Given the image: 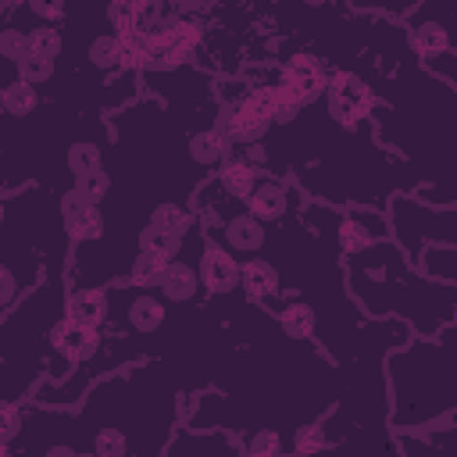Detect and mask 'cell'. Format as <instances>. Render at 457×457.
<instances>
[{
    "instance_id": "cell-1",
    "label": "cell",
    "mask_w": 457,
    "mask_h": 457,
    "mask_svg": "<svg viewBox=\"0 0 457 457\" xmlns=\"http://www.w3.org/2000/svg\"><path fill=\"white\" fill-rule=\"evenodd\" d=\"M346 282L350 296L371 318H407L425 339H436L446 325H453L457 286L421 278L414 268H407L403 250L393 239L371 243L368 250L346 257Z\"/></svg>"
},
{
    "instance_id": "cell-2",
    "label": "cell",
    "mask_w": 457,
    "mask_h": 457,
    "mask_svg": "<svg viewBox=\"0 0 457 457\" xmlns=\"http://www.w3.org/2000/svg\"><path fill=\"white\" fill-rule=\"evenodd\" d=\"M450 336H453V325H446L436 336V343L411 339L407 346L389 353L386 375L393 386V414H389L393 428H418L453 411V389H450V368H446Z\"/></svg>"
},
{
    "instance_id": "cell-3",
    "label": "cell",
    "mask_w": 457,
    "mask_h": 457,
    "mask_svg": "<svg viewBox=\"0 0 457 457\" xmlns=\"http://www.w3.org/2000/svg\"><path fill=\"white\" fill-rule=\"evenodd\" d=\"M389 236H396V246L403 250L407 261H418V253L428 243H446L457 246V211L453 207H439L428 211L425 204L396 193L389 200Z\"/></svg>"
},
{
    "instance_id": "cell-4",
    "label": "cell",
    "mask_w": 457,
    "mask_h": 457,
    "mask_svg": "<svg viewBox=\"0 0 457 457\" xmlns=\"http://www.w3.org/2000/svg\"><path fill=\"white\" fill-rule=\"evenodd\" d=\"M204 232H200V214L193 221V228L182 236L179 253L161 268L154 289L168 307H200L207 300L204 278H200V257H204Z\"/></svg>"
},
{
    "instance_id": "cell-5",
    "label": "cell",
    "mask_w": 457,
    "mask_h": 457,
    "mask_svg": "<svg viewBox=\"0 0 457 457\" xmlns=\"http://www.w3.org/2000/svg\"><path fill=\"white\" fill-rule=\"evenodd\" d=\"M371 107H375V93L361 75H353L350 68L328 71V82H325V93H321L325 118H332L343 132H353L361 121H368Z\"/></svg>"
},
{
    "instance_id": "cell-6",
    "label": "cell",
    "mask_w": 457,
    "mask_h": 457,
    "mask_svg": "<svg viewBox=\"0 0 457 457\" xmlns=\"http://www.w3.org/2000/svg\"><path fill=\"white\" fill-rule=\"evenodd\" d=\"M46 343H50L46 382H64L79 364H86V361H93V357L100 353L104 332H96V328H82V325L61 318V321L50 328Z\"/></svg>"
},
{
    "instance_id": "cell-7",
    "label": "cell",
    "mask_w": 457,
    "mask_h": 457,
    "mask_svg": "<svg viewBox=\"0 0 457 457\" xmlns=\"http://www.w3.org/2000/svg\"><path fill=\"white\" fill-rule=\"evenodd\" d=\"M278 75H282V82L289 86V93L296 96V104H300L303 111L314 107V104L321 100L325 82H328V68H325V61H321L318 54H311V50L286 54L282 64H278Z\"/></svg>"
},
{
    "instance_id": "cell-8",
    "label": "cell",
    "mask_w": 457,
    "mask_h": 457,
    "mask_svg": "<svg viewBox=\"0 0 457 457\" xmlns=\"http://www.w3.org/2000/svg\"><path fill=\"white\" fill-rule=\"evenodd\" d=\"M243 207L268 228V225H282L289 214H296L303 204H300V193L289 186V182H282V179H275V175H261L257 179V186H253V193L243 200Z\"/></svg>"
},
{
    "instance_id": "cell-9",
    "label": "cell",
    "mask_w": 457,
    "mask_h": 457,
    "mask_svg": "<svg viewBox=\"0 0 457 457\" xmlns=\"http://www.w3.org/2000/svg\"><path fill=\"white\" fill-rule=\"evenodd\" d=\"M57 207H61V221H64V232L71 243L89 246V243H100L107 236V218H104L100 204H86L79 193L68 189L57 196Z\"/></svg>"
},
{
    "instance_id": "cell-10",
    "label": "cell",
    "mask_w": 457,
    "mask_h": 457,
    "mask_svg": "<svg viewBox=\"0 0 457 457\" xmlns=\"http://www.w3.org/2000/svg\"><path fill=\"white\" fill-rule=\"evenodd\" d=\"M389 239V221L378 214V211H368V207H350L336 228V246L343 257H353L361 250H368L371 243H382Z\"/></svg>"
},
{
    "instance_id": "cell-11",
    "label": "cell",
    "mask_w": 457,
    "mask_h": 457,
    "mask_svg": "<svg viewBox=\"0 0 457 457\" xmlns=\"http://www.w3.org/2000/svg\"><path fill=\"white\" fill-rule=\"evenodd\" d=\"M207 239V236H204ZM200 278H204V289L214 293V296H228L239 289V261L218 246V243H204V257H200Z\"/></svg>"
},
{
    "instance_id": "cell-12",
    "label": "cell",
    "mask_w": 457,
    "mask_h": 457,
    "mask_svg": "<svg viewBox=\"0 0 457 457\" xmlns=\"http://www.w3.org/2000/svg\"><path fill=\"white\" fill-rule=\"evenodd\" d=\"M403 39H407V46H411V54H414L418 61H432V57H439L443 50H453L446 25H443V21H432L428 11H425V4L414 7V18L407 21V36H403Z\"/></svg>"
},
{
    "instance_id": "cell-13",
    "label": "cell",
    "mask_w": 457,
    "mask_h": 457,
    "mask_svg": "<svg viewBox=\"0 0 457 457\" xmlns=\"http://www.w3.org/2000/svg\"><path fill=\"white\" fill-rule=\"evenodd\" d=\"M64 318L75 321V325H82V328L104 332L107 328V318H111L107 289H96V286H75V289H68Z\"/></svg>"
},
{
    "instance_id": "cell-14",
    "label": "cell",
    "mask_w": 457,
    "mask_h": 457,
    "mask_svg": "<svg viewBox=\"0 0 457 457\" xmlns=\"http://www.w3.org/2000/svg\"><path fill=\"white\" fill-rule=\"evenodd\" d=\"M239 293L250 300V303H264L271 296L282 293V278L275 271V264L268 257H250V261H239Z\"/></svg>"
},
{
    "instance_id": "cell-15",
    "label": "cell",
    "mask_w": 457,
    "mask_h": 457,
    "mask_svg": "<svg viewBox=\"0 0 457 457\" xmlns=\"http://www.w3.org/2000/svg\"><path fill=\"white\" fill-rule=\"evenodd\" d=\"M186 154H189V164L207 175L211 168H221V161L228 157V139L214 125H204L186 136Z\"/></svg>"
},
{
    "instance_id": "cell-16",
    "label": "cell",
    "mask_w": 457,
    "mask_h": 457,
    "mask_svg": "<svg viewBox=\"0 0 457 457\" xmlns=\"http://www.w3.org/2000/svg\"><path fill=\"white\" fill-rule=\"evenodd\" d=\"M268 314H275L278 318V328H282V336L286 339H293V343H303V339H311L314 332H318V314H314V303L311 300H275V307L268 311Z\"/></svg>"
},
{
    "instance_id": "cell-17",
    "label": "cell",
    "mask_w": 457,
    "mask_h": 457,
    "mask_svg": "<svg viewBox=\"0 0 457 457\" xmlns=\"http://www.w3.org/2000/svg\"><path fill=\"white\" fill-rule=\"evenodd\" d=\"M264 175V168H257V164H250L246 157H225L221 161V168H218V175H214V182H218V189L228 196V200H246L250 193H253V186H257V179Z\"/></svg>"
},
{
    "instance_id": "cell-18",
    "label": "cell",
    "mask_w": 457,
    "mask_h": 457,
    "mask_svg": "<svg viewBox=\"0 0 457 457\" xmlns=\"http://www.w3.org/2000/svg\"><path fill=\"white\" fill-rule=\"evenodd\" d=\"M193 221H196V214H193V207H189L186 200H161V204H154L150 214H146V225H150V228H161V232L179 236V239L193 228Z\"/></svg>"
},
{
    "instance_id": "cell-19",
    "label": "cell",
    "mask_w": 457,
    "mask_h": 457,
    "mask_svg": "<svg viewBox=\"0 0 457 457\" xmlns=\"http://www.w3.org/2000/svg\"><path fill=\"white\" fill-rule=\"evenodd\" d=\"M425 278H436L443 286H457V246H446V243H428L418 261H414Z\"/></svg>"
},
{
    "instance_id": "cell-20",
    "label": "cell",
    "mask_w": 457,
    "mask_h": 457,
    "mask_svg": "<svg viewBox=\"0 0 457 457\" xmlns=\"http://www.w3.org/2000/svg\"><path fill=\"white\" fill-rule=\"evenodd\" d=\"M64 168H68L71 179L89 175V171H100V168H104V139L79 136L75 143H68V150H64Z\"/></svg>"
},
{
    "instance_id": "cell-21",
    "label": "cell",
    "mask_w": 457,
    "mask_h": 457,
    "mask_svg": "<svg viewBox=\"0 0 457 457\" xmlns=\"http://www.w3.org/2000/svg\"><path fill=\"white\" fill-rule=\"evenodd\" d=\"M39 104H43V93L25 82H11L7 89H0V111L7 118H29L39 111Z\"/></svg>"
},
{
    "instance_id": "cell-22",
    "label": "cell",
    "mask_w": 457,
    "mask_h": 457,
    "mask_svg": "<svg viewBox=\"0 0 457 457\" xmlns=\"http://www.w3.org/2000/svg\"><path fill=\"white\" fill-rule=\"evenodd\" d=\"M243 457H289V443L275 428H257L243 436Z\"/></svg>"
},
{
    "instance_id": "cell-23",
    "label": "cell",
    "mask_w": 457,
    "mask_h": 457,
    "mask_svg": "<svg viewBox=\"0 0 457 457\" xmlns=\"http://www.w3.org/2000/svg\"><path fill=\"white\" fill-rule=\"evenodd\" d=\"M179 246H182L179 236H168V232L150 228V225L139 228V243H136V250H143V253H150V257H157V261H164V264L179 253Z\"/></svg>"
},
{
    "instance_id": "cell-24",
    "label": "cell",
    "mask_w": 457,
    "mask_h": 457,
    "mask_svg": "<svg viewBox=\"0 0 457 457\" xmlns=\"http://www.w3.org/2000/svg\"><path fill=\"white\" fill-rule=\"evenodd\" d=\"M71 193H79L86 204H100L104 207V200H107V193H111V171H89V175H79V179H71Z\"/></svg>"
},
{
    "instance_id": "cell-25",
    "label": "cell",
    "mask_w": 457,
    "mask_h": 457,
    "mask_svg": "<svg viewBox=\"0 0 457 457\" xmlns=\"http://www.w3.org/2000/svg\"><path fill=\"white\" fill-rule=\"evenodd\" d=\"M25 428V407L21 403H0V446H14Z\"/></svg>"
},
{
    "instance_id": "cell-26",
    "label": "cell",
    "mask_w": 457,
    "mask_h": 457,
    "mask_svg": "<svg viewBox=\"0 0 457 457\" xmlns=\"http://www.w3.org/2000/svg\"><path fill=\"white\" fill-rule=\"evenodd\" d=\"M453 61H457V50H443L439 57H432V61H425V68L428 71H439L446 82H457V71H453Z\"/></svg>"
},
{
    "instance_id": "cell-27",
    "label": "cell",
    "mask_w": 457,
    "mask_h": 457,
    "mask_svg": "<svg viewBox=\"0 0 457 457\" xmlns=\"http://www.w3.org/2000/svg\"><path fill=\"white\" fill-rule=\"evenodd\" d=\"M4 211H7V196H0V225H4Z\"/></svg>"
}]
</instances>
